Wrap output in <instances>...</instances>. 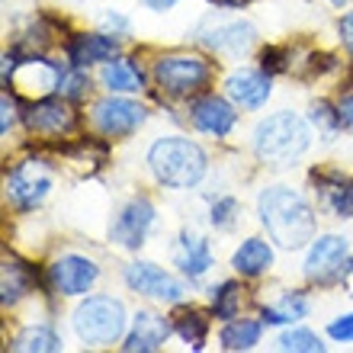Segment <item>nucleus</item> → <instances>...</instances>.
Instances as JSON below:
<instances>
[{
	"mask_svg": "<svg viewBox=\"0 0 353 353\" xmlns=\"http://www.w3.org/2000/svg\"><path fill=\"white\" fill-rule=\"evenodd\" d=\"M327 337L337 341V344H350L353 341V315H341L337 321L327 325Z\"/></svg>",
	"mask_w": 353,
	"mask_h": 353,
	"instance_id": "473e14b6",
	"label": "nucleus"
},
{
	"mask_svg": "<svg viewBox=\"0 0 353 353\" xmlns=\"http://www.w3.org/2000/svg\"><path fill=\"white\" fill-rule=\"evenodd\" d=\"M125 305L112 296H87L71 315L74 334L87 347H110L125 334Z\"/></svg>",
	"mask_w": 353,
	"mask_h": 353,
	"instance_id": "20e7f679",
	"label": "nucleus"
},
{
	"mask_svg": "<svg viewBox=\"0 0 353 353\" xmlns=\"http://www.w3.org/2000/svg\"><path fill=\"white\" fill-rule=\"evenodd\" d=\"M276 347L286 353H321L325 350L321 337L315 331H308V327H289V331H283Z\"/></svg>",
	"mask_w": 353,
	"mask_h": 353,
	"instance_id": "c85d7f7f",
	"label": "nucleus"
},
{
	"mask_svg": "<svg viewBox=\"0 0 353 353\" xmlns=\"http://www.w3.org/2000/svg\"><path fill=\"white\" fill-rule=\"evenodd\" d=\"M100 84L110 93H139L145 90V74L135 58H112L100 71Z\"/></svg>",
	"mask_w": 353,
	"mask_h": 353,
	"instance_id": "aec40b11",
	"label": "nucleus"
},
{
	"mask_svg": "<svg viewBox=\"0 0 353 353\" xmlns=\"http://www.w3.org/2000/svg\"><path fill=\"white\" fill-rule=\"evenodd\" d=\"M125 286H129L132 292H139V296H148V299H154V302H168V305H176V302L186 299L183 283L151 261L129 263V267H125Z\"/></svg>",
	"mask_w": 353,
	"mask_h": 353,
	"instance_id": "9d476101",
	"label": "nucleus"
},
{
	"mask_svg": "<svg viewBox=\"0 0 353 353\" xmlns=\"http://www.w3.org/2000/svg\"><path fill=\"white\" fill-rule=\"evenodd\" d=\"M151 74L161 93H168L174 100H190L212 84V61L199 55H161Z\"/></svg>",
	"mask_w": 353,
	"mask_h": 353,
	"instance_id": "39448f33",
	"label": "nucleus"
},
{
	"mask_svg": "<svg viewBox=\"0 0 353 353\" xmlns=\"http://www.w3.org/2000/svg\"><path fill=\"white\" fill-rule=\"evenodd\" d=\"M215 257H212V248L205 238L193 232H183L180 238L174 241V267L183 273L186 279H203L209 270H212Z\"/></svg>",
	"mask_w": 353,
	"mask_h": 353,
	"instance_id": "6ab92c4d",
	"label": "nucleus"
},
{
	"mask_svg": "<svg viewBox=\"0 0 353 353\" xmlns=\"http://www.w3.org/2000/svg\"><path fill=\"white\" fill-rule=\"evenodd\" d=\"M350 273H353V257L344 234H318V238H312L305 254V276L312 283L327 286V283H341Z\"/></svg>",
	"mask_w": 353,
	"mask_h": 353,
	"instance_id": "423d86ee",
	"label": "nucleus"
},
{
	"mask_svg": "<svg viewBox=\"0 0 353 353\" xmlns=\"http://www.w3.org/2000/svg\"><path fill=\"white\" fill-rule=\"evenodd\" d=\"M122 42L116 39V32H81L68 42V61L77 68L90 65H106L112 58H119Z\"/></svg>",
	"mask_w": 353,
	"mask_h": 353,
	"instance_id": "f3484780",
	"label": "nucleus"
},
{
	"mask_svg": "<svg viewBox=\"0 0 353 353\" xmlns=\"http://www.w3.org/2000/svg\"><path fill=\"white\" fill-rule=\"evenodd\" d=\"M337 110H341V119H344L347 129H353V93H344V97H341Z\"/></svg>",
	"mask_w": 353,
	"mask_h": 353,
	"instance_id": "e433bc0d",
	"label": "nucleus"
},
{
	"mask_svg": "<svg viewBox=\"0 0 353 353\" xmlns=\"http://www.w3.org/2000/svg\"><path fill=\"white\" fill-rule=\"evenodd\" d=\"M190 119L199 132L212 135V139H225L228 132L238 125V112L225 97H215V93H199L193 103H190Z\"/></svg>",
	"mask_w": 353,
	"mask_h": 353,
	"instance_id": "4468645a",
	"label": "nucleus"
},
{
	"mask_svg": "<svg viewBox=\"0 0 353 353\" xmlns=\"http://www.w3.org/2000/svg\"><path fill=\"white\" fill-rule=\"evenodd\" d=\"M308 145H312V132L305 119H299L289 110L273 112L254 129V154L270 168H289L292 161L305 154Z\"/></svg>",
	"mask_w": 353,
	"mask_h": 353,
	"instance_id": "7ed1b4c3",
	"label": "nucleus"
},
{
	"mask_svg": "<svg viewBox=\"0 0 353 353\" xmlns=\"http://www.w3.org/2000/svg\"><path fill=\"white\" fill-rule=\"evenodd\" d=\"M254 39H257V29L248 19H222V23L209 19V29L199 32V42L205 48H212L219 55H232V58L244 55L254 46Z\"/></svg>",
	"mask_w": 353,
	"mask_h": 353,
	"instance_id": "ddd939ff",
	"label": "nucleus"
},
{
	"mask_svg": "<svg viewBox=\"0 0 353 353\" xmlns=\"http://www.w3.org/2000/svg\"><path fill=\"white\" fill-rule=\"evenodd\" d=\"M52 180H55V174L48 168V161H39V158L19 161V164H13L7 170L10 203L17 205V209H23V212L36 209V205H42L48 190H52Z\"/></svg>",
	"mask_w": 353,
	"mask_h": 353,
	"instance_id": "0eeeda50",
	"label": "nucleus"
},
{
	"mask_svg": "<svg viewBox=\"0 0 353 353\" xmlns=\"http://www.w3.org/2000/svg\"><path fill=\"white\" fill-rule=\"evenodd\" d=\"M232 267L234 273H241L248 279L263 276L270 267H273V248H270L263 238H248L241 241V248L232 254Z\"/></svg>",
	"mask_w": 353,
	"mask_h": 353,
	"instance_id": "412c9836",
	"label": "nucleus"
},
{
	"mask_svg": "<svg viewBox=\"0 0 353 353\" xmlns=\"http://www.w3.org/2000/svg\"><path fill=\"white\" fill-rule=\"evenodd\" d=\"M145 119H148V110L141 103L116 97V93H110L106 100H97L90 110L93 129L106 139H129L132 132H139L145 125Z\"/></svg>",
	"mask_w": 353,
	"mask_h": 353,
	"instance_id": "6e6552de",
	"label": "nucleus"
},
{
	"mask_svg": "<svg viewBox=\"0 0 353 353\" xmlns=\"http://www.w3.org/2000/svg\"><path fill=\"white\" fill-rule=\"evenodd\" d=\"M244 289L241 283H234V279H225V283H219L215 289H209V305H212V315L219 318V321H232V318H238V312H241V296Z\"/></svg>",
	"mask_w": 353,
	"mask_h": 353,
	"instance_id": "393cba45",
	"label": "nucleus"
},
{
	"mask_svg": "<svg viewBox=\"0 0 353 353\" xmlns=\"http://www.w3.org/2000/svg\"><path fill=\"white\" fill-rule=\"evenodd\" d=\"M13 350L19 353H58L61 350V337H58L55 327L48 325H32V327H23L17 337H13Z\"/></svg>",
	"mask_w": 353,
	"mask_h": 353,
	"instance_id": "5701e85b",
	"label": "nucleus"
},
{
	"mask_svg": "<svg viewBox=\"0 0 353 353\" xmlns=\"http://www.w3.org/2000/svg\"><path fill=\"white\" fill-rule=\"evenodd\" d=\"M170 331H174V325H170L168 318H161L158 312H151V308H141V312H135V318H132V327H129V334H125L122 350L125 353H154L168 344Z\"/></svg>",
	"mask_w": 353,
	"mask_h": 353,
	"instance_id": "dca6fc26",
	"label": "nucleus"
},
{
	"mask_svg": "<svg viewBox=\"0 0 353 353\" xmlns=\"http://www.w3.org/2000/svg\"><path fill=\"white\" fill-rule=\"evenodd\" d=\"M225 93L241 110H261L263 103L270 100V93H273V81H270V74L263 68H241V71L228 74Z\"/></svg>",
	"mask_w": 353,
	"mask_h": 353,
	"instance_id": "2eb2a0df",
	"label": "nucleus"
},
{
	"mask_svg": "<svg viewBox=\"0 0 353 353\" xmlns=\"http://www.w3.org/2000/svg\"><path fill=\"white\" fill-rule=\"evenodd\" d=\"M238 212H241V205H238L234 196H219V199L212 203V215H209V222H212L215 228L228 232V228L238 222Z\"/></svg>",
	"mask_w": 353,
	"mask_h": 353,
	"instance_id": "7c9ffc66",
	"label": "nucleus"
},
{
	"mask_svg": "<svg viewBox=\"0 0 353 353\" xmlns=\"http://www.w3.org/2000/svg\"><path fill=\"white\" fill-rule=\"evenodd\" d=\"M87 90H90V77H87V68H77V65H71V68H65L61 71V81H58V93L65 97V100H84L87 97Z\"/></svg>",
	"mask_w": 353,
	"mask_h": 353,
	"instance_id": "c756f323",
	"label": "nucleus"
},
{
	"mask_svg": "<svg viewBox=\"0 0 353 353\" xmlns=\"http://www.w3.org/2000/svg\"><path fill=\"white\" fill-rule=\"evenodd\" d=\"M174 331L183 337L193 350H203L205 334H209V318H205L203 312H196V308H186V312H180V315L174 318Z\"/></svg>",
	"mask_w": 353,
	"mask_h": 353,
	"instance_id": "bb28decb",
	"label": "nucleus"
},
{
	"mask_svg": "<svg viewBox=\"0 0 353 353\" xmlns=\"http://www.w3.org/2000/svg\"><path fill=\"white\" fill-rule=\"evenodd\" d=\"M257 215L283 251H299L315 238V212L305 196L292 186H267L257 196Z\"/></svg>",
	"mask_w": 353,
	"mask_h": 353,
	"instance_id": "f257e3e1",
	"label": "nucleus"
},
{
	"mask_svg": "<svg viewBox=\"0 0 353 353\" xmlns=\"http://www.w3.org/2000/svg\"><path fill=\"white\" fill-rule=\"evenodd\" d=\"M0 106H3V122H0V132H3V135H10L13 122H17V100H13L10 93H3V97H0Z\"/></svg>",
	"mask_w": 353,
	"mask_h": 353,
	"instance_id": "72a5a7b5",
	"label": "nucleus"
},
{
	"mask_svg": "<svg viewBox=\"0 0 353 353\" xmlns=\"http://www.w3.org/2000/svg\"><path fill=\"white\" fill-rule=\"evenodd\" d=\"M23 125L32 135L42 139H58L77 125V116L71 110V100L65 97H36L32 103L23 106Z\"/></svg>",
	"mask_w": 353,
	"mask_h": 353,
	"instance_id": "1a4fd4ad",
	"label": "nucleus"
},
{
	"mask_svg": "<svg viewBox=\"0 0 353 353\" xmlns=\"http://www.w3.org/2000/svg\"><path fill=\"white\" fill-rule=\"evenodd\" d=\"M337 29H341V42H344L347 52L353 55V10L347 13L344 19H341V26H337Z\"/></svg>",
	"mask_w": 353,
	"mask_h": 353,
	"instance_id": "c9c22d12",
	"label": "nucleus"
},
{
	"mask_svg": "<svg viewBox=\"0 0 353 353\" xmlns=\"http://www.w3.org/2000/svg\"><path fill=\"white\" fill-rule=\"evenodd\" d=\"M103 29H112L116 36H125V32H129V19L119 17V13H106V17H103Z\"/></svg>",
	"mask_w": 353,
	"mask_h": 353,
	"instance_id": "f704fd0d",
	"label": "nucleus"
},
{
	"mask_svg": "<svg viewBox=\"0 0 353 353\" xmlns=\"http://www.w3.org/2000/svg\"><path fill=\"white\" fill-rule=\"evenodd\" d=\"M32 289V273L26 263L7 261L3 263V279H0V292H3V305H17L19 299Z\"/></svg>",
	"mask_w": 353,
	"mask_h": 353,
	"instance_id": "a878e982",
	"label": "nucleus"
},
{
	"mask_svg": "<svg viewBox=\"0 0 353 353\" xmlns=\"http://www.w3.org/2000/svg\"><path fill=\"white\" fill-rule=\"evenodd\" d=\"M308 122L318 129V135L325 141H334L337 139V132L344 129V119H341V110L337 106H331V103H315L312 106V112H308Z\"/></svg>",
	"mask_w": 353,
	"mask_h": 353,
	"instance_id": "cd10ccee",
	"label": "nucleus"
},
{
	"mask_svg": "<svg viewBox=\"0 0 353 353\" xmlns=\"http://www.w3.org/2000/svg\"><path fill=\"white\" fill-rule=\"evenodd\" d=\"M158 222V212H154V203L139 196V199H132V203L122 205V212L116 215V222H112V241L125 248V251H139L148 232L154 228Z\"/></svg>",
	"mask_w": 353,
	"mask_h": 353,
	"instance_id": "9b49d317",
	"label": "nucleus"
},
{
	"mask_svg": "<svg viewBox=\"0 0 353 353\" xmlns=\"http://www.w3.org/2000/svg\"><path fill=\"white\" fill-rule=\"evenodd\" d=\"M145 3H148L151 10H170L176 3V0H145Z\"/></svg>",
	"mask_w": 353,
	"mask_h": 353,
	"instance_id": "4c0bfd02",
	"label": "nucleus"
},
{
	"mask_svg": "<svg viewBox=\"0 0 353 353\" xmlns=\"http://www.w3.org/2000/svg\"><path fill=\"white\" fill-rule=\"evenodd\" d=\"M263 337V321H251V318H232L225 321L219 344L228 353H241V350H254Z\"/></svg>",
	"mask_w": 353,
	"mask_h": 353,
	"instance_id": "4be33fe9",
	"label": "nucleus"
},
{
	"mask_svg": "<svg viewBox=\"0 0 353 353\" xmlns=\"http://www.w3.org/2000/svg\"><path fill=\"white\" fill-rule=\"evenodd\" d=\"M261 68L267 74H283L286 71V52L283 48H263L261 52Z\"/></svg>",
	"mask_w": 353,
	"mask_h": 353,
	"instance_id": "2f4dec72",
	"label": "nucleus"
},
{
	"mask_svg": "<svg viewBox=\"0 0 353 353\" xmlns=\"http://www.w3.org/2000/svg\"><path fill=\"white\" fill-rule=\"evenodd\" d=\"M97 279H100V267L90 257H81V254H65L48 267V286L55 289L58 296H84L93 289Z\"/></svg>",
	"mask_w": 353,
	"mask_h": 353,
	"instance_id": "f8f14e48",
	"label": "nucleus"
},
{
	"mask_svg": "<svg viewBox=\"0 0 353 353\" xmlns=\"http://www.w3.org/2000/svg\"><path fill=\"white\" fill-rule=\"evenodd\" d=\"M327 3H334V7H344L347 0H327Z\"/></svg>",
	"mask_w": 353,
	"mask_h": 353,
	"instance_id": "ea45409f",
	"label": "nucleus"
},
{
	"mask_svg": "<svg viewBox=\"0 0 353 353\" xmlns=\"http://www.w3.org/2000/svg\"><path fill=\"white\" fill-rule=\"evenodd\" d=\"M318 205L334 219H353V180L341 170L331 174H315Z\"/></svg>",
	"mask_w": 353,
	"mask_h": 353,
	"instance_id": "a211bd4d",
	"label": "nucleus"
},
{
	"mask_svg": "<svg viewBox=\"0 0 353 353\" xmlns=\"http://www.w3.org/2000/svg\"><path fill=\"white\" fill-rule=\"evenodd\" d=\"M308 315V299L305 292H286L276 305H263L261 308V321L263 325H292L299 318Z\"/></svg>",
	"mask_w": 353,
	"mask_h": 353,
	"instance_id": "b1692460",
	"label": "nucleus"
},
{
	"mask_svg": "<svg viewBox=\"0 0 353 353\" xmlns=\"http://www.w3.org/2000/svg\"><path fill=\"white\" fill-rule=\"evenodd\" d=\"M209 3H215V7H228V10H234V7H244L248 0H209Z\"/></svg>",
	"mask_w": 353,
	"mask_h": 353,
	"instance_id": "58836bf2",
	"label": "nucleus"
},
{
	"mask_svg": "<svg viewBox=\"0 0 353 353\" xmlns=\"http://www.w3.org/2000/svg\"><path fill=\"white\" fill-rule=\"evenodd\" d=\"M148 168L154 180L168 190H193L203 183L209 158L196 141L183 135H164L148 148Z\"/></svg>",
	"mask_w": 353,
	"mask_h": 353,
	"instance_id": "f03ea898",
	"label": "nucleus"
}]
</instances>
